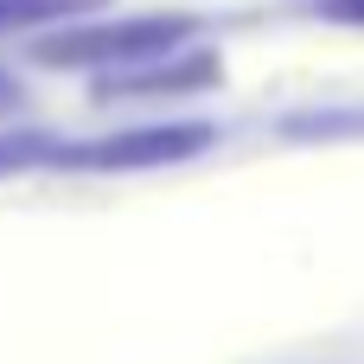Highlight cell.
<instances>
[{
  "label": "cell",
  "instance_id": "2",
  "mask_svg": "<svg viewBox=\"0 0 364 364\" xmlns=\"http://www.w3.org/2000/svg\"><path fill=\"white\" fill-rule=\"evenodd\" d=\"M211 122H154V128H122L83 147H58V166H90V173H134V166H173L211 147Z\"/></svg>",
  "mask_w": 364,
  "mask_h": 364
},
{
  "label": "cell",
  "instance_id": "7",
  "mask_svg": "<svg viewBox=\"0 0 364 364\" xmlns=\"http://www.w3.org/2000/svg\"><path fill=\"white\" fill-rule=\"evenodd\" d=\"M326 19H346V26H364V0H320Z\"/></svg>",
  "mask_w": 364,
  "mask_h": 364
},
{
  "label": "cell",
  "instance_id": "5",
  "mask_svg": "<svg viewBox=\"0 0 364 364\" xmlns=\"http://www.w3.org/2000/svg\"><path fill=\"white\" fill-rule=\"evenodd\" d=\"M38 160H58V147H51L45 134H32V128H0V179H6V173H26V166H38Z\"/></svg>",
  "mask_w": 364,
  "mask_h": 364
},
{
  "label": "cell",
  "instance_id": "3",
  "mask_svg": "<svg viewBox=\"0 0 364 364\" xmlns=\"http://www.w3.org/2000/svg\"><path fill=\"white\" fill-rule=\"evenodd\" d=\"M205 83H218V58L211 51H192V58H154V64H134V77H109L102 83V96H173V90H205Z\"/></svg>",
  "mask_w": 364,
  "mask_h": 364
},
{
  "label": "cell",
  "instance_id": "6",
  "mask_svg": "<svg viewBox=\"0 0 364 364\" xmlns=\"http://www.w3.org/2000/svg\"><path fill=\"white\" fill-rule=\"evenodd\" d=\"M288 134L294 141H314V134H364V109L358 115H288Z\"/></svg>",
  "mask_w": 364,
  "mask_h": 364
},
{
  "label": "cell",
  "instance_id": "4",
  "mask_svg": "<svg viewBox=\"0 0 364 364\" xmlns=\"http://www.w3.org/2000/svg\"><path fill=\"white\" fill-rule=\"evenodd\" d=\"M102 0H0V38L6 32H32V26H58V19H83Z\"/></svg>",
  "mask_w": 364,
  "mask_h": 364
},
{
  "label": "cell",
  "instance_id": "1",
  "mask_svg": "<svg viewBox=\"0 0 364 364\" xmlns=\"http://www.w3.org/2000/svg\"><path fill=\"white\" fill-rule=\"evenodd\" d=\"M192 38L186 13H134V19H102V26H70L38 38L45 64H70V70H109V64H154L173 58Z\"/></svg>",
  "mask_w": 364,
  "mask_h": 364
},
{
  "label": "cell",
  "instance_id": "8",
  "mask_svg": "<svg viewBox=\"0 0 364 364\" xmlns=\"http://www.w3.org/2000/svg\"><path fill=\"white\" fill-rule=\"evenodd\" d=\"M13 109H19V83L0 70V115H13Z\"/></svg>",
  "mask_w": 364,
  "mask_h": 364
}]
</instances>
